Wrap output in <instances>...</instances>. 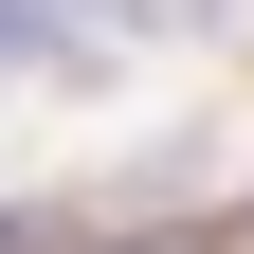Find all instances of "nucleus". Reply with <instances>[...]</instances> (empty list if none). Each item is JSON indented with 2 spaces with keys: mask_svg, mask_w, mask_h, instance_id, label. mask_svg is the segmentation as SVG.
Segmentation results:
<instances>
[]
</instances>
